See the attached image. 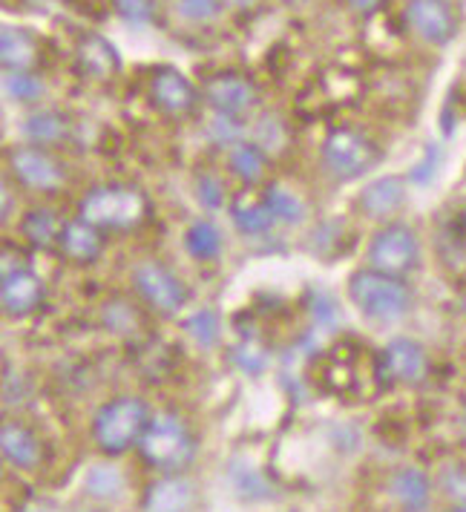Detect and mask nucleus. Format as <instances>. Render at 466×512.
<instances>
[{
  "instance_id": "obj_30",
  "label": "nucleus",
  "mask_w": 466,
  "mask_h": 512,
  "mask_svg": "<svg viewBox=\"0 0 466 512\" xmlns=\"http://www.w3.org/2000/svg\"><path fill=\"white\" fill-rule=\"evenodd\" d=\"M438 251H441V259L452 271L466 268V233L455 222L443 225L438 231Z\"/></svg>"
},
{
  "instance_id": "obj_5",
  "label": "nucleus",
  "mask_w": 466,
  "mask_h": 512,
  "mask_svg": "<svg viewBox=\"0 0 466 512\" xmlns=\"http://www.w3.org/2000/svg\"><path fill=\"white\" fill-rule=\"evenodd\" d=\"M377 159H380L377 144L351 127L331 130L323 141V153H320L323 170L337 182H354V179L366 176L377 164Z\"/></svg>"
},
{
  "instance_id": "obj_23",
  "label": "nucleus",
  "mask_w": 466,
  "mask_h": 512,
  "mask_svg": "<svg viewBox=\"0 0 466 512\" xmlns=\"http://www.w3.org/2000/svg\"><path fill=\"white\" fill-rule=\"evenodd\" d=\"M24 136L29 144H64L72 136V118L58 110H38L24 121Z\"/></svg>"
},
{
  "instance_id": "obj_6",
  "label": "nucleus",
  "mask_w": 466,
  "mask_h": 512,
  "mask_svg": "<svg viewBox=\"0 0 466 512\" xmlns=\"http://www.w3.org/2000/svg\"><path fill=\"white\" fill-rule=\"evenodd\" d=\"M9 176L32 193H58L67 185V164L41 144H18L6 153Z\"/></svg>"
},
{
  "instance_id": "obj_36",
  "label": "nucleus",
  "mask_w": 466,
  "mask_h": 512,
  "mask_svg": "<svg viewBox=\"0 0 466 512\" xmlns=\"http://www.w3.org/2000/svg\"><path fill=\"white\" fill-rule=\"evenodd\" d=\"M208 136L213 144H239L242 136V121L236 116H216L208 124Z\"/></svg>"
},
{
  "instance_id": "obj_16",
  "label": "nucleus",
  "mask_w": 466,
  "mask_h": 512,
  "mask_svg": "<svg viewBox=\"0 0 466 512\" xmlns=\"http://www.w3.org/2000/svg\"><path fill=\"white\" fill-rule=\"evenodd\" d=\"M403 202H406V179L403 176H383V179L363 187L354 199L357 210L374 222L392 219L397 210L403 208Z\"/></svg>"
},
{
  "instance_id": "obj_31",
  "label": "nucleus",
  "mask_w": 466,
  "mask_h": 512,
  "mask_svg": "<svg viewBox=\"0 0 466 512\" xmlns=\"http://www.w3.org/2000/svg\"><path fill=\"white\" fill-rule=\"evenodd\" d=\"M185 331L193 337V343H199L202 349H210L216 340H219V331H222V323H219V317H216V311H210V308H199V311H193L190 317H187Z\"/></svg>"
},
{
  "instance_id": "obj_2",
  "label": "nucleus",
  "mask_w": 466,
  "mask_h": 512,
  "mask_svg": "<svg viewBox=\"0 0 466 512\" xmlns=\"http://www.w3.org/2000/svg\"><path fill=\"white\" fill-rule=\"evenodd\" d=\"M150 423L153 412L147 400L136 395H118L98 406L93 418V441L104 455H124L133 446H139Z\"/></svg>"
},
{
  "instance_id": "obj_14",
  "label": "nucleus",
  "mask_w": 466,
  "mask_h": 512,
  "mask_svg": "<svg viewBox=\"0 0 466 512\" xmlns=\"http://www.w3.org/2000/svg\"><path fill=\"white\" fill-rule=\"evenodd\" d=\"M0 452H3L6 464L12 466V469H21V472L38 469L41 458H44V446H41L38 432L32 426H26L24 420H3Z\"/></svg>"
},
{
  "instance_id": "obj_8",
  "label": "nucleus",
  "mask_w": 466,
  "mask_h": 512,
  "mask_svg": "<svg viewBox=\"0 0 466 512\" xmlns=\"http://www.w3.org/2000/svg\"><path fill=\"white\" fill-rule=\"evenodd\" d=\"M133 288L159 317H176L187 305V285L159 259H144L133 268Z\"/></svg>"
},
{
  "instance_id": "obj_27",
  "label": "nucleus",
  "mask_w": 466,
  "mask_h": 512,
  "mask_svg": "<svg viewBox=\"0 0 466 512\" xmlns=\"http://www.w3.org/2000/svg\"><path fill=\"white\" fill-rule=\"evenodd\" d=\"M185 251L196 262H210L222 254V231L208 222V219H196L185 233Z\"/></svg>"
},
{
  "instance_id": "obj_12",
  "label": "nucleus",
  "mask_w": 466,
  "mask_h": 512,
  "mask_svg": "<svg viewBox=\"0 0 466 512\" xmlns=\"http://www.w3.org/2000/svg\"><path fill=\"white\" fill-rule=\"evenodd\" d=\"M403 21L420 41L435 47L449 44L458 32V18L449 0H406Z\"/></svg>"
},
{
  "instance_id": "obj_15",
  "label": "nucleus",
  "mask_w": 466,
  "mask_h": 512,
  "mask_svg": "<svg viewBox=\"0 0 466 512\" xmlns=\"http://www.w3.org/2000/svg\"><path fill=\"white\" fill-rule=\"evenodd\" d=\"M75 67L90 81H113L121 70V58L104 35L87 32L75 47Z\"/></svg>"
},
{
  "instance_id": "obj_19",
  "label": "nucleus",
  "mask_w": 466,
  "mask_h": 512,
  "mask_svg": "<svg viewBox=\"0 0 466 512\" xmlns=\"http://www.w3.org/2000/svg\"><path fill=\"white\" fill-rule=\"evenodd\" d=\"M104 251V231L93 228L90 222H84L81 216L67 219L64 233H61V245L58 254L64 256L72 265H93L95 259Z\"/></svg>"
},
{
  "instance_id": "obj_9",
  "label": "nucleus",
  "mask_w": 466,
  "mask_h": 512,
  "mask_svg": "<svg viewBox=\"0 0 466 512\" xmlns=\"http://www.w3.org/2000/svg\"><path fill=\"white\" fill-rule=\"evenodd\" d=\"M202 98L216 110V116L242 118L259 104V90L248 75L228 70L210 75L202 87Z\"/></svg>"
},
{
  "instance_id": "obj_22",
  "label": "nucleus",
  "mask_w": 466,
  "mask_h": 512,
  "mask_svg": "<svg viewBox=\"0 0 466 512\" xmlns=\"http://www.w3.org/2000/svg\"><path fill=\"white\" fill-rule=\"evenodd\" d=\"M228 170L245 187L259 185L268 170V150L257 141H239L228 153Z\"/></svg>"
},
{
  "instance_id": "obj_42",
  "label": "nucleus",
  "mask_w": 466,
  "mask_h": 512,
  "mask_svg": "<svg viewBox=\"0 0 466 512\" xmlns=\"http://www.w3.org/2000/svg\"><path fill=\"white\" fill-rule=\"evenodd\" d=\"M70 512H101V510H93V507H81V510H70Z\"/></svg>"
},
{
  "instance_id": "obj_24",
  "label": "nucleus",
  "mask_w": 466,
  "mask_h": 512,
  "mask_svg": "<svg viewBox=\"0 0 466 512\" xmlns=\"http://www.w3.org/2000/svg\"><path fill=\"white\" fill-rule=\"evenodd\" d=\"M228 213H231L233 228L242 233V236H265V233H271V228L277 225V219L271 216V210L262 202V196L259 199L239 196V199L231 202Z\"/></svg>"
},
{
  "instance_id": "obj_18",
  "label": "nucleus",
  "mask_w": 466,
  "mask_h": 512,
  "mask_svg": "<svg viewBox=\"0 0 466 512\" xmlns=\"http://www.w3.org/2000/svg\"><path fill=\"white\" fill-rule=\"evenodd\" d=\"M3 72H35L41 64V41L26 26H3L0 32Z\"/></svg>"
},
{
  "instance_id": "obj_13",
  "label": "nucleus",
  "mask_w": 466,
  "mask_h": 512,
  "mask_svg": "<svg viewBox=\"0 0 466 512\" xmlns=\"http://www.w3.org/2000/svg\"><path fill=\"white\" fill-rule=\"evenodd\" d=\"M147 98H150L153 110H159L162 116L179 118L187 116L196 107L199 93L190 84V78L182 75L176 67H159V70L150 75Z\"/></svg>"
},
{
  "instance_id": "obj_40",
  "label": "nucleus",
  "mask_w": 466,
  "mask_h": 512,
  "mask_svg": "<svg viewBox=\"0 0 466 512\" xmlns=\"http://www.w3.org/2000/svg\"><path fill=\"white\" fill-rule=\"evenodd\" d=\"M346 3H349L351 12H357V15H372L386 0H346Z\"/></svg>"
},
{
  "instance_id": "obj_41",
  "label": "nucleus",
  "mask_w": 466,
  "mask_h": 512,
  "mask_svg": "<svg viewBox=\"0 0 466 512\" xmlns=\"http://www.w3.org/2000/svg\"><path fill=\"white\" fill-rule=\"evenodd\" d=\"M21 512H55V504H52V501H44V498H35V501L24 504Z\"/></svg>"
},
{
  "instance_id": "obj_1",
  "label": "nucleus",
  "mask_w": 466,
  "mask_h": 512,
  "mask_svg": "<svg viewBox=\"0 0 466 512\" xmlns=\"http://www.w3.org/2000/svg\"><path fill=\"white\" fill-rule=\"evenodd\" d=\"M150 213V199L141 187L130 182H107L90 187L81 202L78 216L98 231H133Z\"/></svg>"
},
{
  "instance_id": "obj_39",
  "label": "nucleus",
  "mask_w": 466,
  "mask_h": 512,
  "mask_svg": "<svg viewBox=\"0 0 466 512\" xmlns=\"http://www.w3.org/2000/svg\"><path fill=\"white\" fill-rule=\"evenodd\" d=\"M443 489L458 498V504H466V478L461 469H449L443 475Z\"/></svg>"
},
{
  "instance_id": "obj_32",
  "label": "nucleus",
  "mask_w": 466,
  "mask_h": 512,
  "mask_svg": "<svg viewBox=\"0 0 466 512\" xmlns=\"http://www.w3.org/2000/svg\"><path fill=\"white\" fill-rule=\"evenodd\" d=\"M110 3H113L118 18L127 24L147 26L156 21V9H159L156 0H110Z\"/></svg>"
},
{
  "instance_id": "obj_29",
  "label": "nucleus",
  "mask_w": 466,
  "mask_h": 512,
  "mask_svg": "<svg viewBox=\"0 0 466 512\" xmlns=\"http://www.w3.org/2000/svg\"><path fill=\"white\" fill-rule=\"evenodd\" d=\"M3 90L18 104H32L47 93V84L35 72H3Z\"/></svg>"
},
{
  "instance_id": "obj_7",
  "label": "nucleus",
  "mask_w": 466,
  "mask_h": 512,
  "mask_svg": "<svg viewBox=\"0 0 466 512\" xmlns=\"http://www.w3.org/2000/svg\"><path fill=\"white\" fill-rule=\"evenodd\" d=\"M366 259L374 271L406 277L418 268L420 262L418 233L403 222H389L372 236V242L366 248Z\"/></svg>"
},
{
  "instance_id": "obj_38",
  "label": "nucleus",
  "mask_w": 466,
  "mask_h": 512,
  "mask_svg": "<svg viewBox=\"0 0 466 512\" xmlns=\"http://www.w3.org/2000/svg\"><path fill=\"white\" fill-rule=\"evenodd\" d=\"M311 314H314V320H317V323H323V326H331L334 320H340V308L331 303L326 294H314Z\"/></svg>"
},
{
  "instance_id": "obj_4",
  "label": "nucleus",
  "mask_w": 466,
  "mask_h": 512,
  "mask_svg": "<svg viewBox=\"0 0 466 512\" xmlns=\"http://www.w3.org/2000/svg\"><path fill=\"white\" fill-rule=\"evenodd\" d=\"M349 300L360 314L377 323H392L409 314L412 308V288L403 277H392L374 268L354 271L349 277Z\"/></svg>"
},
{
  "instance_id": "obj_17",
  "label": "nucleus",
  "mask_w": 466,
  "mask_h": 512,
  "mask_svg": "<svg viewBox=\"0 0 466 512\" xmlns=\"http://www.w3.org/2000/svg\"><path fill=\"white\" fill-rule=\"evenodd\" d=\"M193 507L196 489L182 475H162L141 495V512H193Z\"/></svg>"
},
{
  "instance_id": "obj_3",
  "label": "nucleus",
  "mask_w": 466,
  "mask_h": 512,
  "mask_svg": "<svg viewBox=\"0 0 466 512\" xmlns=\"http://www.w3.org/2000/svg\"><path fill=\"white\" fill-rule=\"evenodd\" d=\"M199 441L185 420L173 412L156 415L139 443L144 464L162 475H182L196 458Z\"/></svg>"
},
{
  "instance_id": "obj_20",
  "label": "nucleus",
  "mask_w": 466,
  "mask_h": 512,
  "mask_svg": "<svg viewBox=\"0 0 466 512\" xmlns=\"http://www.w3.org/2000/svg\"><path fill=\"white\" fill-rule=\"evenodd\" d=\"M67 219L55 208H32L21 219V236L38 251H58Z\"/></svg>"
},
{
  "instance_id": "obj_10",
  "label": "nucleus",
  "mask_w": 466,
  "mask_h": 512,
  "mask_svg": "<svg viewBox=\"0 0 466 512\" xmlns=\"http://www.w3.org/2000/svg\"><path fill=\"white\" fill-rule=\"evenodd\" d=\"M377 372L386 383L400 386H418L429 374V354L418 340L395 337L377 354Z\"/></svg>"
},
{
  "instance_id": "obj_37",
  "label": "nucleus",
  "mask_w": 466,
  "mask_h": 512,
  "mask_svg": "<svg viewBox=\"0 0 466 512\" xmlns=\"http://www.w3.org/2000/svg\"><path fill=\"white\" fill-rule=\"evenodd\" d=\"M438 162H441V147L429 144V147L423 150V159H420V162L412 167L409 179H412V182H418V185H426V182H429V179L435 176V170H438Z\"/></svg>"
},
{
  "instance_id": "obj_11",
  "label": "nucleus",
  "mask_w": 466,
  "mask_h": 512,
  "mask_svg": "<svg viewBox=\"0 0 466 512\" xmlns=\"http://www.w3.org/2000/svg\"><path fill=\"white\" fill-rule=\"evenodd\" d=\"M47 297V288L38 271H32L29 265H15V268H3L0 277V305L3 314L12 320H24L29 314H35Z\"/></svg>"
},
{
  "instance_id": "obj_25",
  "label": "nucleus",
  "mask_w": 466,
  "mask_h": 512,
  "mask_svg": "<svg viewBox=\"0 0 466 512\" xmlns=\"http://www.w3.org/2000/svg\"><path fill=\"white\" fill-rule=\"evenodd\" d=\"M84 489L95 501L113 504L124 495V475L116 464H95L90 466V472L84 478Z\"/></svg>"
},
{
  "instance_id": "obj_21",
  "label": "nucleus",
  "mask_w": 466,
  "mask_h": 512,
  "mask_svg": "<svg viewBox=\"0 0 466 512\" xmlns=\"http://www.w3.org/2000/svg\"><path fill=\"white\" fill-rule=\"evenodd\" d=\"M389 495L406 512H423L432 495V481L426 472H420L415 466H403L389 478Z\"/></svg>"
},
{
  "instance_id": "obj_44",
  "label": "nucleus",
  "mask_w": 466,
  "mask_h": 512,
  "mask_svg": "<svg viewBox=\"0 0 466 512\" xmlns=\"http://www.w3.org/2000/svg\"><path fill=\"white\" fill-rule=\"evenodd\" d=\"M464 423H466V409H464Z\"/></svg>"
},
{
  "instance_id": "obj_33",
  "label": "nucleus",
  "mask_w": 466,
  "mask_h": 512,
  "mask_svg": "<svg viewBox=\"0 0 466 512\" xmlns=\"http://www.w3.org/2000/svg\"><path fill=\"white\" fill-rule=\"evenodd\" d=\"M196 199L208 210H219L228 205V190L225 182L216 173H199L196 176Z\"/></svg>"
},
{
  "instance_id": "obj_26",
  "label": "nucleus",
  "mask_w": 466,
  "mask_h": 512,
  "mask_svg": "<svg viewBox=\"0 0 466 512\" xmlns=\"http://www.w3.org/2000/svg\"><path fill=\"white\" fill-rule=\"evenodd\" d=\"M262 202L268 205L271 216L277 222H282V225H300V222H305V216H308V208H305L303 199L297 193L285 190L282 185L265 187L262 190Z\"/></svg>"
},
{
  "instance_id": "obj_34",
  "label": "nucleus",
  "mask_w": 466,
  "mask_h": 512,
  "mask_svg": "<svg viewBox=\"0 0 466 512\" xmlns=\"http://www.w3.org/2000/svg\"><path fill=\"white\" fill-rule=\"evenodd\" d=\"M176 9L190 24H205L222 12V0H176Z\"/></svg>"
},
{
  "instance_id": "obj_43",
  "label": "nucleus",
  "mask_w": 466,
  "mask_h": 512,
  "mask_svg": "<svg viewBox=\"0 0 466 512\" xmlns=\"http://www.w3.org/2000/svg\"><path fill=\"white\" fill-rule=\"evenodd\" d=\"M452 512H466V504H458V507H455Z\"/></svg>"
},
{
  "instance_id": "obj_28",
  "label": "nucleus",
  "mask_w": 466,
  "mask_h": 512,
  "mask_svg": "<svg viewBox=\"0 0 466 512\" xmlns=\"http://www.w3.org/2000/svg\"><path fill=\"white\" fill-rule=\"evenodd\" d=\"M101 323L113 334H136L141 328V311L124 297H113L101 305Z\"/></svg>"
},
{
  "instance_id": "obj_35",
  "label": "nucleus",
  "mask_w": 466,
  "mask_h": 512,
  "mask_svg": "<svg viewBox=\"0 0 466 512\" xmlns=\"http://www.w3.org/2000/svg\"><path fill=\"white\" fill-rule=\"evenodd\" d=\"M231 360L242 369V372L248 374H259L265 372V366H268V354L254 346V343H242V346H236L231 351Z\"/></svg>"
}]
</instances>
